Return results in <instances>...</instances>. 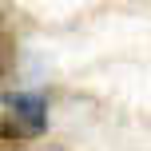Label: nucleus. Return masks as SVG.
Returning a JSON list of instances; mask_svg holds the SVG:
<instances>
[{
  "label": "nucleus",
  "instance_id": "nucleus-3",
  "mask_svg": "<svg viewBox=\"0 0 151 151\" xmlns=\"http://www.w3.org/2000/svg\"><path fill=\"white\" fill-rule=\"evenodd\" d=\"M12 68V48H8V36H4V24H0V80Z\"/></svg>",
  "mask_w": 151,
  "mask_h": 151
},
{
  "label": "nucleus",
  "instance_id": "nucleus-2",
  "mask_svg": "<svg viewBox=\"0 0 151 151\" xmlns=\"http://www.w3.org/2000/svg\"><path fill=\"white\" fill-rule=\"evenodd\" d=\"M36 135H40V131L28 127L16 111H8V107L0 111V139H4V143H8V139H16V143H20V139H36Z\"/></svg>",
  "mask_w": 151,
  "mask_h": 151
},
{
  "label": "nucleus",
  "instance_id": "nucleus-1",
  "mask_svg": "<svg viewBox=\"0 0 151 151\" xmlns=\"http://www.w3.org/2000/svg\"><path fill=\"white\" fill-rule=\"evenodd\" d=\"M8 111H16L36 131H44V123H48V104H44V96H36V91H16V96H8Z\"/></svg>",
  "mask_w": 151,
  "mask_h": 151
}]
</instances>
